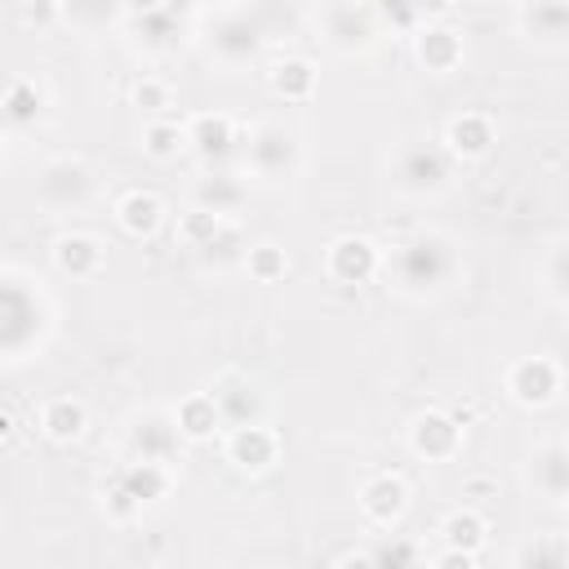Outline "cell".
I'll return each instance as SVG.
<instances>
[{
  "instance_id": "cell-1",
  "label": "cell",
  "mask_w": 569,
  "mask_h": 569,
  "mask_svg": "<svg viewBox=\"0 0 569 569\" xmlns=\"http://www.w3.org/2000/svg\"><path fill=\"white\" fill-rule=\"evenodd\" d=\"M453 258H449V244L436 240V236H422L413 244L400 249V280L409 289H436L445 276H449Z\"/></svg>"
},
{
  "instance_id": "cell-2",
  "label": "cell",
  "mask_w": 569,
  "mask_h": 569,
  "mask_svg": "<svg viewBox=\"0 0 569 569\" xmlns=\"http://www.w3.org/2000/svg\"><path fill=\"white\" fill-rule=\"evenodd\" d=\"M529 480H533L538 493H547L551 502L569 498V445H547V449L533 458Z\"/></svg>"
},
{
  "instance_id": "cell-3",
  "label": "cell",
  "mask_w": 569,
  "mask_h": 569,
  "mask_svg": "<svg viewBox=\"0 0 569 569\" xmlns=\"http://www.w3.org/2000/svg\"><path fill=\"white\" fill-rule=\"evenodd\" d=\"M40 191H44V200H49V204H80V200L89 196V173H84L80 164H71V160L49 164V169H44Z\"/></svg>"
},
{
  "instance_id": "cell-4",
  "label": "cell",
  "mask_w": 569,
  "mask_h": 569,
  "mask_svg": "<svg viewBox=\"0 0 569 569\" xmlns=\"http://www.w3.org/2000/svg\"><path fill=\"white\" fill-rule=\"evenodd\" d=\"M400 182L409 191H436L445 182V160L436 151H427V147H409L400 156Z\"/></svg>"
},
{
  "instance_id": "cell-7",
  "label": "cell",
  "mask_w": 569,
  "mask_h": 569,
  "mask_svg": "<svg viewBox=\"0 0 569 569\" xmlns=\"http://www.w3.org/2000/svg\"><path fill=\"white\" fill-rule=\"evenodd\" d=\"M551 284H556V293H565V298H569V244L551 258Z\"/></svg>"
},
{
  "instance_id": "cell-5",
  "label": "cell",
  "mask_w": 569,
  "mask_h": 569,
  "mask_svg": "<svg viewBox=\"0 0 569 569\" xmlns=\"http://www.w3.org/2000/svg\"><path fill=\"white\" fill-rule=\"evenodd\" d=\"M213 49H218L227 62H240V58H249V53L258 49V31H253L244 18H227V22L213 27Z\"/></svg>"
},
{
  "instance_id": "cell-6",
  "label": "cell",
  "mask_w": 569,
  "mask_h": 569,
  "mask_svg": "<svg viewBox=\"0 0 569 569\" xmlns=\"http://www.w3.org/2000/svg\"><path fill=\"white\" fill-rule=\"evenodd\" d=\"M525 22H529L533 36L560 40V36H569V4H560V0H533L525 9Z\"/></svg>"
}]
</instances>
